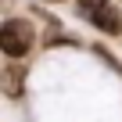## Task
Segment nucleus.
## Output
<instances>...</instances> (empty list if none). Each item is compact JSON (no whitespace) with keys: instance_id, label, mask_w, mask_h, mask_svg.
<instances>
[{"instance_id":"2","label":"nucleus","mask_w":122,"mask_h":122,"mask_svg":"<svg viewBox=\"0 0 122 122\" xmlns=\"http://www.w3.org/2000/svg\"><path fill=\"white\" fill-rule=\"evenodd\" d=\"M93 25H97L101 32L115 36V32H122V15H118V11H111V7H104L101 15H93Z\"/></svg>"},{"instance_id":"3","label":"nucleus","mask_w":122,"mask_h":122,"mask_svg":"<svg viewBox=\"0 0 122 122\" xmlns=\"http://www.w3.org/2000/svg\"><path fill=\"white\" fill-rule=\"evenodd\" d=\"M4 93L7 97H18L22 93V68H7L4 72Z\"/></svg>"},{"instance_id":"1","label":"nucleus","mask_w":122,"mask_h":122,"mask_svg":"<svg viewBox=\"0 0 122 122\" xmlns=\"http://www.w3.org/2000/svg\"><path fill=\"white\" fill-rule=\"evenodd\" d=\"M0 47H4L11 57H25L32 50V29H29V22H22V18L4 22V29H0Z\"/></svg>"},{"instance_id":"4","label":"nucleus","mask_w":122,"mask_h":122,"mask_svg":"<svg viewBox=\"0 0 122 122\" xmlns=\"http://www.w3.org/2000/svg\"><path fill=\"white\" fill-rule=\"evenodd\" d=\"M79 7H83V15H101L108 7V0H79Z\"/></svg>"}]
</instances>
